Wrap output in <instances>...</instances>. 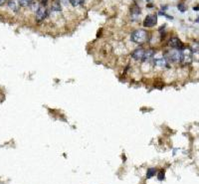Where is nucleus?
<instances>
[{"label":"nucleus","mask_w":199,"mask_h":184,"mask_svg":"<svg viewBox=\"0 0 199 184\" xmlns=\"http://www.w3.org/2000/svg\"><path fill=\"white\" fill-rule=\"evenodd\" d=\"M47 2H48V0H42V4L43 5H46V4H47Z\"/></svg>","instance_id":"19"},{"label":"nucleus","mask_w":199,"mask_h":184,"mask_svg":"<svg viewBox=\"0 0 199 184\" xmlns=\"http://www.w3.org/2000/svg\"><path fill=\"white\" fill-rule=\"evenodd\" d=\"M69 1L73 6H78L79 4H81L83 2V0H69Z\"/></svg>","instance_id":"15"},{"label":"nucleus","mask_w":199,"mask_h":184,"mask_svg":"<svg viewBox=\"0 0 199 184\" xmlns=\"http://www.w3.org/2000/svg\"><path fill=\"white\" fill-rule=\"evenodd\" d=\"M157 23V16L155 14H152V15H147L145 17L144 21H143V26L150 28V27H153L155 24Z\"/></svg>","instance_id":"3"},{"label":"nucleus","mask_w":199,"mask_h":184,"mask_svg":"<svg viewBox=\"0 0 199 184\" xmlns=\"http://www.w3.org/2000/svg\"><path fill=\"white\" fill-rule=\"evenodd\" d=\"M47 16V9H46V6L45 5H40L36 11V19L37 21H42L46 18Z\"/></svg>","instance_id":"5"},{"label":"nucleus","mask_w":199,"mask_h":184,"mask_svg":"<svg viewBox=\"0 0 199 184\" xmlns=\"http://www.w3.org/2000/svg\"><path fill=\"white\" fill-rule=\"evenodd\" d=\"M155 168H148L147 169V173H146V177L147 178H151L152 176H154L155 175Z\"/></svg>","instance_id":"11"},{"label":"nucleus","mask_w":199,"mask_h":184,"mask_svg":"<svg viewBox=\"0 0 199 184\" xmlns=\"http://www.w3.org/2000/svg\"><path fill=\"white\" fill-rule=\"evenodd\" d=\"M131 14L132 15H136V16H139V15L140 14V8L137 7L136 5H134L132 8H131Z\"/></svg>","instance_id":"12"},{"label":"nucleus","mask_w":199,"mask_h":184,"mask_svg":"<svg viewBox=\"0 0 199 184\" xmlns=\"http://www.w3.org/2000/svg\"><path fill=\"white\" fill-rule=\"evenodd\" d=\"M130 39L136 44H143L147 40V32L143 29H137L131 33Z\"/></svg>","instance_id":"1"},{"label":"nucleus","mask_w":199,"mask_h":184,"mask_svg":"<svg viewBox=\"0 0 199 184\" xmlns=\"http://www.w3.org/2000/svg\"><path fill=\"white\" fill-rule=\"evenodd\" d=\"M52 10L53 11H60L61 10V6H60V2L59 1H55L54 4L52 5Z\"/></svg>","instance_id":"14"},{"label":"nucleus","mask_w":199,"mask_h":184,"mask_svg":"<svg viewBox=\"0 0 199 184\" xmlns=\"http://www.w3.org/2000/svg\"><path fill=\"white\" fill-rule=\"evenodd\" d=\"M167 58H168L169 61H171V62H175V63L181 62L182 61V51L174 49V50H172L170 52H168Z\"/></svg>","instance_id":"2"},{"label":"nucleus","mask_w":199,"mask_h":184,"mask_svg":"<svg viewBox=\"0 0 199 184\" xmlns=\"http://www.w3.org/2000/svg\"><path fill=\"white\" fill-rule=\"evenodd\" d=\"M177 8H178V10L180 11V12H185L186 11V6L184 5V4H182V3H180V4H178L177 5Z\"/></svg>","instance_id":"16"},{"label":"nucleus","mask_w":199,"mask_h":184,"mask_svg":"<svg viewBox=\"0 0 199 184\" xmlns=\"http://www.w3.org/2000/svg\"><path fill=\"white\" fill-rule=\"evenodd\" d=\"M196 21H197V22H199V18H198V19H197V20H196Z\"/></svg>","instance_id":"20"},{"label":"nucleus","mask_w":199,"mask_h":184,"mask_svg":"<svg viewBox=\"0 0 199 184\" xmlns=\"http://www.w3.org/2000/svg\"><path fill=\"white\" fill-rule=\"evenodd\" d=\"M7 0H0V6H2L4 3H6Z\"/></svg>","instance_id":"18"},{"label":"nucleus","mask_w":199,"mask_h":184,"mask_svg":"<svg viewBox=\"0 0 199 184\" xmlns=\"http://www.w3.org/2000/svg\"><path fill=\"white\" fill-rule=\"evenodd\" d=\"M182 61L185 64H189L192 61V54L191 52H182Z\"/></svg>","instance_id":"8"},{"label":"nucleus","mask_w":199,"mask_h":184,"mask_svg":"<svg viewBox=\"0 0 199 184\" xmlns=\"http://www.w3.org/2000/svg\"><path fill=\"white\" fill-rule=\"evenodd\" d=\"M31 1L32 0H19V4L22 7H27L31 5Z\"/></svg>","instance_id":"13"},{"label":"nucleus","mask_w":199,"mask_h":184,"mask_svg":"<svg viewBox=\"0 0 199 184\" xmlns=\"http://www.w3.org/2000/svg\"><path fill=\"white\" fill-rule=\"evenodd\" d=\"M144 53H145V51H144L142 48H137V49H135V50L132 52L131 57H132L134 60L142 61L143 56H144Z\"/></svg>","instance_id":"6"},{"label":"nucleus","mask_w":199,"mask_h":184,"mask_svg":"<svg viewBox=\"0 0 199 184\" xmlns=\"http://www.w3.org/2000/svg\"><path fill=\"white\" fill-rule=\"evenodd\" d=\"M8 5H9V8L12 9L13 11H15V12L18 11V6L16 5V3H15L14 0H10L9 3H8Z\"/></svg>","instance_id":"10"},{"label":"nucleus","mask_w":199,"mask_h":184,"mask_svg":"<svg viewBox=\"0 0 199 184\" xmlns=\"http://www.w3.org/2000/svg\"><path fill=\"white\" fill-rule=\"evenodd\" d=\"M157 179L159 181H162L164 179V170H160L158 173H157Z\"/></svg>","instance_id":"17"},{"label":"nucleus","mask_w":199,"mask_h":184,"mask_svg":"<svg viewBox=\"0 0 199 184\" xmlns=\"http://www.w3.org/2000/svg\"><path fill=\"white\" fill-rule=\"evenodd\" d=\"M153 63H154V65H155L156 67H161V68H163V67H166V66H167V61H166L165 59H163V58L154 59V60H153Z\"/></svg>","instance_id":"9"},{"label":"nucleus","mask_w":199,"mask_h":184,"mask_svg":"<svg viewBox=\"0 0 199 184\" xmlns=\"http://www.w3.org/2000/svg\"><path fill=\"white\" fill-rule=\"evenodd\" d=\"M154 54H155L154 50H152V49H148L147 51H145L142 61H143V62H149V61H150L152 58H153Z\"/></svg>","instance_id":"7"},{"label":"nucleus","mask_w":199,"mask_h":184,"mask_svg":"<svg viewBox=\"0 0 199 184\" xmlns=\"http://www.w3.org/2000/svg\"><path fill=\"white\" fill-rule=\"evenodd\" d=\"M168 45L172 47L173 49H176V50H183L184 49V46H183L182 42L177 38V37H172L170 38V40L168 41Z\"/></svg>","instance_id":"4"}]
</instances>
